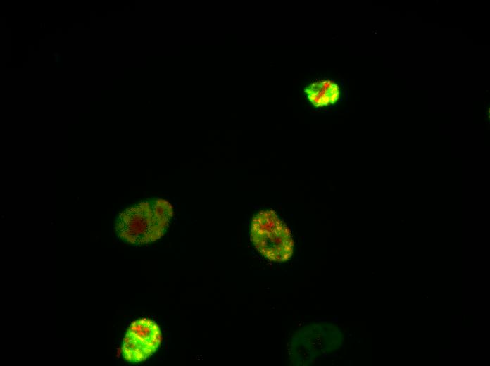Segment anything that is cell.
Returning <instances> with one entry per match:
<instances>
[{"label":"cell","instance_id":"obj_1","mask_svg":"<svg viewBox=\"0 0 490 366\" xmlns=\"http://www.w3.org/2000/svg\"><path fill=\"white\" fill-rule=\"evenodd\" d=\"M173 216V208L162 198L149 199L129 207L115 219L118 236L125 242L142 246L154 242L165 233Z\"/></svg>","mask_w":490,"mask_h":366},{"label":"cell","instance_id":"obj_2","mask_svg":"<svg viewBox=\"0 0 490 366\" xmlns=\"http://www.w3.org/2000/svg\"><path fill=\"white\" fill-rule=\"evenodd\" d=\"M251 237L256 249L272 261H287L293 254L290 230L274 210H261L254 216Z\"/></svg>","mask_w":490,"mask_h":366},{"label":"cell","instance_id":"obj_3","mask_svg":"<svg viewBox=\"0 0 490 366\" xmlns=\"http://www.w3.org/2000/svg\"><path fill=\"white\" fill-rule=\"evenodd\" d=\"M161 332L154 321L142 318L133 322L122 345L123 358L129 362H141L151 356L161 342Z\"/></svg>","mask_w":490,"mask_h":366},{"label":"cell","instance_id":"obj_4","mask_svg":"<svg viewBox=\"0 0 490 366\" xmlns=\"http://www.w3.org/2000/svg\"><path fill=\"white\" fill-rule=\"evenodd\" d=\"M304 92L315 107H322L335 103L339 99L340 90L338 85L328 80L310 84Z\"/></svg>","mask_w":490,"mask_h":366},{"label":"cell","instance_id":"obj_5","mask_svg":"<svg viewBox=\"0 0 490 366\" xmlns=\"http://www.w3.org/2000/svg\"><path fill=\"white\" fill-rule=\"evenodd\" d=\"M51 61L58 63L61 61V54L58 52H54L51 56Z\"/></svg>","mask_w":490,"mask_h":366}]
</instances>
